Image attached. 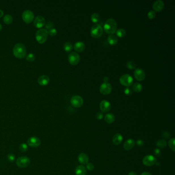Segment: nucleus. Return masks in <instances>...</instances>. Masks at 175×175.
I'll return each mask as SVG.
<instances>
[{
  "label": "nucleus",
  "mask_w": 175,
  "mask_h": 175,
  "mask_svg": "<svg viewBox=\"0 0 175 175\" xmlns=\"http://www.w3.org/2000/svg\"><path fill=\"white\" fill-rule=\"evenodd\" d=\"M117 29V23L115 19L109 18L107 19L104 25V30L105 32L109 35H113Z\"/></svg>",
  "instance_id": "f257e3e1"
},
{
  "label": "nucleus",
  "mask_w": 175,
  "mask_h": 175,
  "mask_svg": "<svg viewBox=\"0 0 175 175\" xmlns=\"http://www.w3.org/2000/svg\"><path fill=\"white\" fill-rule=\"evenodd\" d=\"M13 52L16 57L22 59L24 58L26 54V49L24 45L22 43H17L14 46Z\"/></svg>",
  "instance_id": "f03ea898"
},
{
  "label": "nucleus",
  "mask_w": 175,
  "mask_h": 175,
  "mask_svg": "<svg viewBox=\"0 0 175 175\" xmlns=\"http://www.w3.org/2000/svg\"><path fill=\"white\" fill-rule=\"evenodd\" d=\"M48 31L46 29H40L38 30L35 34L36 40L38 42L42 44L46 42L48 38Z\"/></svg>",
  "instance_id": "7ed1b4c3"
},
{
  "label": "nucleus",
  "mask_w": 175,
  "mask_h": 175,
  "mask_svg": "<svg viewBox=\"0 0 175 175\" xmlns=\"http://www.w3.org/2000/svg\"><path fill=\"white\" fill-rule=\"evenodd\" d=\"M103 28L100 25L96 24L92 26L90 30V35L92 37L94 38H99L102 35Z\"/></svg>",
  "instance_id": "20e7f679"
},
{
  "label": "nucleus",
  "mask_w": 175,
  "mask_h": 175,
  "mask_svg": "<svg viewBox=\"0 0 175 175\" xmlns=\"http://www.w3.org/2000/svg\"><path fill=\"white\" fill-rule=\"evenodd\" d=\"M120 82L123 86L129 87L133 83V79L131 75L128 74H124L122 75L120 78Z\"/></svg>",
  "instance_id": "39448f33"
},
{
  "label": "nucleus",
  "mask_w": 175,
  "mask_h": 175,
  "mask_svg": "<svg viewBox=\"0 0 175 175\" xmlns=\"http://www.w3.org/2000/svg\"><path fill=\"white\" fill-rule=\"evenodd\" d=\"M30 159L26 156H22L19 157L16 161L17 166L21 168H25L28 166L30 165Z\"/></svg>",
  "instance_id": "423d86ee"
},
{
  "label": "nucleus",
  "mask_w": 175,
  "mask_h": 175,
  "mask_svg": "<svg viewBox=\"0 0 175 175\" xmlns=\"http://www.w3.org/2000/svg\"><path fill=\"white\" fill-rule=\"evenodd\" d=\"M71 104L73 107L79 108L81 107L83 104L84 101L82 97L78 95H75L71 97L70 100Z\"/></svg>",
  "instance_id": "0eeeda50"
},
{
  "label": "nucleus",
  "mask_w": 175,
  "mask_h": 175,
  "mask_svg": "<svg viewBox=\"0 0 175 175\" xmlns=\"http://www.w3.org/2000/svg\"><path fill=\"white\" fill-rule=\"evenodd\" d=\"M68 61L69 62L70 64L72 65H76L78 64L80 60V57L78 54H77L75 52H71L69 54L68 57Z\"/></svg>",
  "instance_id": "6e6552de"
},
{
  "label": "nucleus",
  "mask_w": 175,
  "mask_h": 175,
  "mask_svg": "<svg viewBox=\"0 0 175 175\" xmlns=\"http://www.w3.org/2000/svg\"><path fill=\"white\" fill-rule=\"evenodd\" d=\"M112 90V86L108 82L103 83L100 87V92L102 94L107 95L111 93Z\"/></svg>",
  "instance_id": "1a4fd4ad"
},
{
  "label": "nucleus",
  "mask_w": 175,
  "mask_h": 175,
  "mask_svg": "<svg viewBox=\"0 0 175 175\" xmlns=\"http://www.w3.org/2000/svg\"><path fill=\"white\" fill-rule=\"evenodd\" d=\"M143 163L147 166H151L157 163V159L152 155H147L143 158Z\"/></svg>",
  "instance_id": "9d476101"
},
{
  "label": "nucleus",
  "mask_w": 175,
  "mask_h": 175,
  "mask_svg": "<svg viewBox=\"0 0 175 175\" xmlns=\"http://www.w3.org/2000/svg\"><path fill=\"white\" fill-rule=\"evenodd\" d=\"M34 14L30 10H25L22 14V19L25 22L27 23L31 22L34 19Z\"/></svg>",
  "instance_id": "9b49d317"
},
{
  "label": "nucleus",
  "mask_w": 175,
  "mask_h": 175,
  "mask_svg": "<svg viewBox=\"0 0 175 175\" xmlns=\"http://www.w3.org/2000/svg\"><path fill=\"white\" fill-rule=\"evenodd\" d=\"M28 145L31 147H38L41 144V140L37 137H31L27 140Z\"/></svg>",
  "instance_id": "f8f14e48"
},
{
  "label": "nucleus",
  "mask_w": 175,
  "mask_h": 175,
  "mask_svg": "<svg viewBox=\"0 0 175 175\" xmlns=\"http://www.w3.org/2000/svg\"><path fill=\"white\" fill-rule=\"evenodd\" d=\"M134 73L135 78L138 81H143L146 78V73L141 68L135 69Z\"/></svg>",
  "instance_id": "ddd939ff"
},
{
  "label": "nucleus",
  "mask_w": 175,
  "mask_h": 175,
  "mask_svg": "<svg viewBox=\"0 0 175 175\" xmlns=\"http://www.w3.org/2000/svg\"><path fill=\"white\" fill-rule=\"evenodd\" d=\"M33 24L37 28H40L45 25V20L43 16H38L33 21Z\"/></svg>",
  "instance_id": "4468645a"
},
{
  "label": "nucleus",
  "mask_w": 175,
  "mask_h": 175,
  "mask_svg": "<svg viewBox=\"0 0 175 175\" xmlns=\"http://www.w3.org/2000/svg\"><path fill=\"white\" fill-rule=\"evenodd\" d=\"M100 108L101 111L104 113L108 112L111 110V103L107 100H103L100 102Z\"/></svg>",
  "instance_id": "2eb2a0df"
},
{
  "label": "nucleus",
  "mask_w": 175,
  "mask_h": 175,
  "mask_svg": "<svg viewBox=\"0 0 175 175\" xmlns=\"http://www.w3.org/2000/svg\"><path fill=\"white\" fill-rule=\"evenodd\" d=\"M153 7L156 11H161L165 7V3L162 0H157L153 4Z\"/></svg>",
  "instance_id": "dca6fc26"
},
{
  "label": "nucleus",
  "mask_w": 175,
  "mask_h": 175,
  "mask_svg": "<svg viewBox=\"0 0 175 175\" xmlns=\"http://www.w3.org/2000/svg\"><path fill=\"white\" fill-rule=\"evenodd\" d=\"M50 81L49 78L47 75H41L38 79V83L42 86H45L49 83Z\"/></svg>",
  "instance_id": "f3484780"
},
{
  "label": "nucleus",
  "mask_w": 175,
  "mask_h": 175,
  "mask_svg": "<svg viewBox=\"0 0 175 175\" xmlns=\"http://www.w3.org/2000/svg\"><path fill=\"white\" fill-rule=\"evenodd\" d=\"M135 146V141L132 139H129L125 141L124 143L123 147L124 149L126 151H129L131 149L133 148V147Z\"/></svg>",
  "instance_id": "a211bd4d"
},
{
  "label": "nucleus",
  "mask_w": 175,
  "mask_h": 175,
  "mask_svg": "<svg viewBox=\"0 0 175 175\" xmlns=\"http://www.w3.org/2000/svg\"><path fill=\"white\" fill-rule=\"evenodd\" d=\"M78 160L79 162L82 164V165H86L87 164L88 161H89V158L88 157L85 153H81L79 155Z\"/></svg>",
  "instance_id": "6ab92c4d"
},
{
  "label": "nucleus",
  "mask_w": 175,
  "mask_h": 175,
  "mask_svg": "<svg viewBox=\"0 0 175 175\" xmlns=\"http://www.w3.org/2000/svg\"><path fill=\"white\" fill-rule=\"evenodd\" d=\"M73 47L75 51L82 52L85 49V45L82 42H77L75 44Z\"/></svg>",
  "instance_id": "aec40b11"
},
{
  "label": "nucleus",
  "mask_w": 175,
  "mask_h": 175,
  "mask_svg": "<svg viewBox=\"0 0 175 175\" xmlns=\"http://www.w3.org/2000/svg\"><path fill=\"white\" fill-rule=\"evenodd\" d=\"M75 173L76 175H86L87 170L86 168L83 165H79L76 168Z\"/></svg>",
  "instance_id": "412c9836"
},
{
  "label": "nucleus",
  "mask_w": 175,
  "mask_h": 175,
  "mask_svg": "<svg viewBox=\"0 0 175 175\" xmlns=\"http://www.w3.org/2000/svg\"><path fill=\"white\" fill-rule=\"evenodd\" d=\"M122 140H123V137L120 134H116V135H114L113 138V143L116 146H118L119 144H120Z\"/></svg>",
  "instance_id": "4be33fe9"
},
{
  "label": "nucleus",
  "mask_w": 175,
  "mask_h": 175,
  "mask_svg": "<svg viewBox=\"0 0 175 175\" xmlns=\"http://www.w3.org/2000/svg\"><path fill=\"white\" fill-rule=\"evenodd\" d=\"M107 41L108 43H109V44H111V45H114L118 43V39L116 35H111L108 36Z\"/></svg>",
  "instance_id": "5701e85b"
},
{
  "label": "nucleus",
  "mask_w": 175,
  "mask_h": 175,
  "mask_svg": "<svg viewBox=\"0 0 175 175\" xmlns=\"http://www.w3.org/2000/svg\"><path fill=\"white\" fill-rule=\"evenodd\" d=\"M104 120L106 123H111L115 120V117L113 113H109L106 114L104 117Z\"/></svg>",
  "instance_id": "b1692460"
},
{
  "label": "nucleus",
  "mask_w": 175,
  "mask_h": 175,
  "mask_svg": "<svg viewBox=\"0 0 175 175\" xmlns=\"http://www.w3.org/2000/svg\"><path fill=\"white\" fill-rule=\"evenodd\" d=\"M132 88L133 90H134L135 92H139L142 91V90L143 89V87H142V85L139 83H135L133 84Z\"/></svg>",
  "instance_id": "393cba45"
},
{
  "label": "nucleus",
  "mask_w": 175,
  "mask_h": 175,
  "mask_svg": "<svg viewBox=\"0 0 175 175\" xmlns=\"http://www.w3.org/2000/svg\"><path fill=\"white\" fill-rule=\"evenodd\" d=\"M3 20L6 24H10L13 21V18L10 14H6L5 16H4Z\"/></svg>",
  "instance_id": "a878e982"
},
{
  "label": "nucleus",
  "mask_w": 175,
  "mask_h": 175,
  "mask_svg": "<svg viewBox=\"0 0 175 175\" xmlns=\"http://www.w3.org/2000/svg\"><path fill=\"white\" fill-rule=\"evenodd\" d=\"M116 35L119 38H123L126 35V30L124 28H119L116 31Z\"/></svg>",
  "instance_id": "bb28decb"
},
{
  "label": "nucleus",
  "mask_w": 175,
  "mask_h": 175,
  "mask_svg": "<svg viewBox=\"0 0 175 175\" xmlns=\"http://www.w3.org/2000/svg\"><path fill=\"white\" fill-rule=\"evenodd\" d=\"M100 20V15L97 13H94L91 16V20L93 23H97L99 22Z\"/></svg>",
  "instance_id": "cd10ccee"
},
{
  "label": "nucleus",
  "mask_w": 175,
  "mask_h": 175,
  "mask_svg": "<svg viewBox=\"0 0 175 175\" xmlns=\"http://www.w3.org/2000/svg\"><path fill=\"white\" fill-rule=\"evenodd\" d=\"M64 49L65 51L66 52H69L73 49V45L70 42H66L65 43L64 45Z\"/></svg>",
  "instance_id": "c85d7f7f"
},
{
  "label": "nucleus",
  "mask_w": 175,
  "mask_h": 175,
  "mask_svg": "<svg viewBox=\"0 0 175 175\" xmlns=\"http://www.w3.org/2000/svg\"><path fill=\"white\" fill-rule=\"evenodd\" d=\"M156 145L158 147L163 148L167 146L166 142L164 140H160L157 142Z\"/></svg>",
  "instance_id": "c756f323"
},
{
  "label": "nucleus",
  "mask_w": 175,
  "mask_h": 175,
  "mask_svg": "<svg viewBox=\"0 0 175 175\" xmlns=\"http://www.w3.org/2000/svg\"><path fill=\"white\" fill-rule=\"evenodd\" d=\"M126 67L130 69H134L136 68V64L134 61H128L126 63Z\"/></svg>",
  "instance_id": "7c9ffc66"
},
{
  "label": "nucleus",
  "mask_w": 175,
  "mask_h": 175,
  "mask_svg": "<svg viewBox=\"0 0 175 175\" xmlns=\"http://www.w3.org/2000/svg\"><path fill=\"white\" fill-rule=\"evenodd\" d=\"M168 146L173 151H175V139L172 138L168 142Z\"/></svg>",
  "instance_id": "2f4dec72"
},
{
  "label": "nucleus",
  "mask_w": 175,
  "mask_h": 175,
  "mask_svg": "<svg viewBox=\"0 0 175 175\" xmlns=\"http://www.w3.org/2000/svg\"><path fill=\"white\" fill-rule=\"evenodd\" d=\"M26 59L29 62H32L35 60V55L32 53H30L27 55L26 57Z\"/></svg>",
  "instance_id": "473e14b6"
},
{
  "label": "nucleus",
  "mask_w": 175,
  "mask_h": 175,
  "mask_svg": "<svg viewBox=\"0 0 175 175\" xmlns=\"http://www.w3.org/2000/svg\"><path fill=\"white\" fill-rule=\"evenodd\" d=\"M28 149V146L25 143H22L21 144L20 146V150L22 152L27 151Z\"/></svg>",
  "instance_id": "72a5a7b5"
},
{
  "label": "nucleus",
  "mask_w": 175,
  "mask_h": 175,
  "mask_svg": "<svg viewBox=\"0 0 175 175\" xmlns=\"http://www.w3.org/2000/svg\"><path fill=\"white\" fill-rule=\"evenodd\" d=\"M47 31H48V34L50 35V36H51V37H54V35H57V30L54 28H51L50 29L47 30Z\"/></svg>",
  "instance_id": "f704fd0d"
},
{
  "label": "nucleus",
  "mask_w": 175,
  "mask_h": 175,
  "mask_svg": "<svg viewBox=\"0 0 175 175\" xmlns=\"http://www.w3.org/2000/svg\"><path fill=\"white\" fill-rule=\"evenodd\" d=\"M156 16V12L154 10L149 11L147 14V16L148 18L150 19H153L155 18Z\"/></svg>",
  "instance_id": "c9c22d12"
},
{
  "label": "nucleus",
  "mask_w": 175,
  "mask_h": 175,
  "mask_svg": "<svg viewBox=\"0 0 175 175\" xmlns=\"http://www.w3.org/2000/svg\"><path fill=\"white\" fill-rule=\"evenodd\" d=\"M54 23H53V22H52L50 21H49L48 22H47L46 23V24L45 25V28H46V29L47 30H49L51 28H54Z\"/></svg>",
  "instance_id": "e433bc0d"
},
{
  "label": "nucleus",
  "mask_w": 175,
  "mask_h": 175,
  "mask_svg": "<svg viewBox=\"0 0 175 175\" xmlns=\"http://www.w3.org/2000/svg\"><path fill=\"white\" fill-rule=\"evenodd\" d=\"M7 159L10 162H13L16 159V157L14 156V154H9L7 155Z\"/></svg>",
  "instance_id": "4c0bfd02"
},
{
  "label": "nucleus",
  "mask_w": 175,
  "mask_h": 175,
  "mask_svg": "<svg viewBox=\"0 0 175 175\" xmlns=\"http://www.w3.org/2000/svg\"><path fill=\"white\" fill-rule=\"evenodd\" d=\"M132 90L129 88V87H126L125 89H124V93L125 94H126L127 96H129V95H131L132 94Z\"/></svg>",
  "instance_id": "58836bf2"
},
{
  "label": "nucleus",
  "mask_w": 175,
  "mask_h": 175,
  "mask_svg": "<svg viewBox=\"0 0 175 175\" xmlns=\"http://www.w3.org/2000/svg\"><path fill=\"white\" fill-rule=\"evenodd\" d=\"M86 167H87V170H89L90 171H92L94 168V165H92V163H89L87 164Z\"/></svg>",
  "instance_id": "ea45409f"
},
{
  "label": "nucleus",
  "mask_w": 175,
  "mask_h": 175,
  "mask_svg": "<svg viewBox=\"0 0 175 175\" xmlns=\"http://www.w3.org/2000/svg\"><path fill=\"white\" fill-rule=\"evenodd\" d=\"M154 154L155 155V156H156L157 157H159L161 155V151L159 149V148H156L154 150Z\"/></svg>",
  "instance_id": "a19ab883"
},
{
  "label": "nucleus",
  "mask_w": 175,
  "mask_h": 175,
  "mask_svg": "<svg viewBox=\"0 0 175 175\" xmlns=\"http://www.w3.org/2000/svg\"><path fill=\"white\" fill-rule=\"evenodd\" d=\"M96 118H97V119H98V120H101V119H102L103 118V113H101V112L98 113L96 114Z\"/></svg>",
  "instance_id": "79ce46f5"
},
{
  "label": "nucleus",
  "mask_w": 175,
  "mask_h": 175,
  "mask_svg": "<svg viewBox=\"0 0 175 175\" xmlns=\"http://www.w3.org/2000/svg\"><path fill=\"white\" fill-rule=\"evenodd\" d=\"M163 136L165 139H168L170 137V134L167 132H163Z\"/></svg>",
  "instance_id": "37998d69"
},
{
  "label": "nucleus",
  "mask_w": 175,
  "mask_h": 175,
  "mask_svg": "<svg viewBox=\"0 0 175 175\" xmlns=\"http://www.w3.org/2000/svg\"><path fill=\"white\" fill-rule=\"evenodd\" d=\"M137 144L138 146H143V144H144V142H143V140H138L137 141Z\"/></svg>",
  "instance_id": "c03bdc74"
},
{
  "label": "nucleus",
  "mask_w": 175,
  "mask_h": 175,
  "mask_svg": "<svg viewBox=\"0 0 175 175\" xmlns=\"http://www.w3.org/2000/svg\"><path fill=\"white\" fill-rule=\"evenodd\" d=\"M103 80L104 81V82H108L109 81V78H108L107 77H105L103 79Z\"/></svg>",
  "instance_id": "a18cd8bd"
},
{
  "label": "nucleus",
  "mask_w": 175,
  "mask_h": 175,
  "mask_svg": "<svg viewBox=\"0 0 175 175\" xmlns=\"http://www.w3.org/2000/svg\"><path fill=\"white\" fill-rule=\"evenodd\" d=\"M140 175H153L150 172H144L142 173Z\"/></svg>",
  "instance_id": "49530a36"
},
{
  "label": "nucleus",
  "mask_w": 175,
  "mask_h": 175,
  "mask_svg": "<svg viewBox=\"0 0 175 175\" xmlns=\"http://www.w3.org/2000/svg\"><path fill=\"white\" fill-rule=\"evenodd\" d=\"M128 175H137V174L134 172H129Z\"/></svg>",
  "instance_id": "de8ad7c7"
},
{
  "label": "nucleus",
  "mask_w": 175,
  "mask_h": 175,
  "mask_svg": "<svg viewBox=\"0 0 175 175\" xmlns=\"http://www.w3.org/2000/svg\"><path fill=\"white\" fill-rule=\"evenodd\" d=\"M3 14H4V12H3V11L0 9V18L3 16Z\"/></svg>",
  "instance_id": "09e8293b"
},
{
  "label": "nucleus",
  "mask_w": 175,
  "mask_h": 175,
  "mask_svg": "<svg viewBox=\"0 0 175 175\" xmlns=\"http://www.w3.org/2000/svg\"><path fill=\"white\" fill-rule=\"evenodd\" d=\"M2 25L0 24V31L2 30Z\"/></svg>",
  "instance_id": "8fccbe9b"
}]
</instances>
